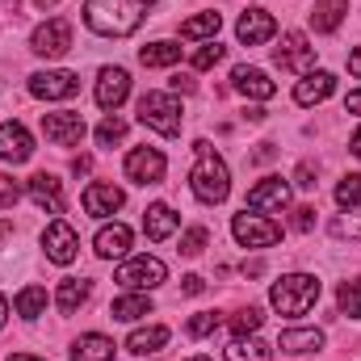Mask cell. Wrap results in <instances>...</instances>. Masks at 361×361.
I'll return each mask as SVG.
<instances>
[{"label": "cell", "instance_id": "5", "mask_svg": "<svg viewBox=\"0 0 361 361\" xmlns=\"http://www.w3.org/2000/svg\"><path fill=\"white\" fill-rule=\"evenodd\" d=\"M164 277H169V269H164L160 257H130V261H122L118 273H114V281L122 290H156Z\"/></svg>", "mask_w": 361, "mask_h": 361}, {"label": "cell", "instance_id": "8", "mask_svg": "<svg viewBox=\"0 0 361 361\" xmlns=\"http://www.w3.org/2000/svg\"><path fill=\"white\" fill-rule=\"evenodd\" d=\"M30 92H34L38 101H68V97L80 92V76H76V72H63V68H55V72H34V76H30Z\"/></svg>", "mask_w": 361, "mask_h": 361}, {"label": "cell", "instance_id": "6", "mask_svg": "<svg viewBox=\"0 0 361 361\" xmlns=\"http://www.w3.org/2000/svg\"><path fill=\"white\" fill-rule=\"evenodd\" d=\"M231 235H235V244L240 248H273L277 240H281V227L265 219V214H235L231 219Z\"/></svg>", "mask_w": 361, "mask_h": 361}, {"label": "cell", "instance_id": "13", "mask_svg": "<svg viewBox=\"0 0 361 361\" xmlns=\"http://www.w3.org/2000/svg\"><path fill=\"white\" fill-rule=\"evenodd\" d=\"M277 68H286V72H311V63H315V47L307 42V34L302 30H290L286 38H281V47H277Z\"/></svg>", "mask_w": 361, "mask_h": 361}, {"label": "cell", "instance_id": "19", "mask_svg": "<svg viewBox=\"0 0 361 361\" xmlns=\"http://www.w3.org/2000/svg\"><path fill=\"white\" fill-rule=\"evenodd\" d=\"M336 92V76L332 72H302V80L294 85V101L298 105H319V101H328Z\"/></svg>", "mask_w": 361, "mask_h": 361}, {"label": "cell", "instance_id": "32", "mask_svg": "<svg viewBox=\"0 0 361 361\" xmlns=\"http://www.w3.org/2000/svg\"><path fill=\"white\" fill-rule=\"evenodd\" d=\"M219 25H223L219 13H197V17H189V21L180 25V38H189V42H197V38H214Z\"/></svg>", "mask_w": 361, "mask_h": 361}, {"label": "cell", "instance_id": "29", "mask_svg": "<svg viewBox=\"0 0 361 361\" xmlns=\"http://www.w3.org/2000/svg\"><path fill=\"white\" fill-rule=\"evenodd\" d=\"M227 361H273V349L252 332V336H235L227 345Z\"/></svg>", "mask_w": 361, "mask_h": 361}, {"label": "cell", "instance_id": "42", "mask_svg": "<svg viewBox=\"0 0 361 361\" xmlns=\"http://www.w3.org/2000/svg\"><path fill=\"white\" fill-rule=\"evenodd\" d=\"M315 227V210L311 206H298L294 210V231H311Z\"/></svg>", "mask_w": 361, "mask_h": 361}, {"label": "cell", "instance_id": "54", "mask_svg": "<svg viewBox=\"0 0 361 361\" xmlns=\"http://www.w3.org/2000/svg\"><path fill=\"white\" fill-rule=\"evenodd\" d=\"M4 231H8V227H4V223H0V235H4Z\"/></svg>", "mask_w": 361, "mask_h": 361}, {"label": "cell", "instance_id": "10", "mask_svg": "<svg viewBox=\"0 0 361 361\" xmlns=\"http://www.w3.org/2000/svg\"><path fill=\"white\" fill-rule=\"evenodd\" d=\"M85 114H72V109H63V114H42V135L55 143V147H76L80 139H85Z\"/></svg>", "mask_w": 361, "mask_h": 361}, {"label": "cell", "instance_id": "11", "mask_svg": "<svg viewBox=\"0 0 361 361\" xmlns=\"http://www.w3.org/2000/svg\"><path fill=\"white\" fill-rule=\"evenodd\" d=\"M42 248H47V261L72 265L76 252H80V235H76L63 219H55V223H47V231H42Z\"/></svg>", "mask_w": 361, "mask_h": 361}, {"label": "cell", "instance_id": "44", "mask_svg": "<svg viewBox=\"0 0 361 361\" xmlns=\"http://www.w3.org/2000/svg\"><path fill=\"white\" fill-rule=\"evenodd\" d=\"M197 85H193V76H185V72H177L173 76V92H193Z\"/></svg>", "mask_w": 361, "mask_h": 361}, {"label": "cell", "instance_id": "1", "mask_svg": "<svg viewBox=\"0 0 361 361\" xmlns=\"http://www.w3.org/2000/svg\"><path fill=\"white\" fill-rule=\"evenodd\" d=\"M152 0H85V25L101 38H126L143 25Z\"/></svg>", "mask_w": 361, "mask_h": 361}, {"label": "cell", "instance_id": "2", "mask_svg": "<svg viewBox=\"0 0 361 361\" xmlns=\"http://www.w3.org/2000/svg\"><path fill=\"white\" fill-rule=\"evenodd\" d=\"M193 152H197V164H193V173H189V189H193V197H197V202L219 206V202L231 193V173H227L223 156H219L206 139H197V143H193Z\"/></svg>", "mask_w": 361, "mask_h": 361}, {"label": "cell", "instance_id": "25", "mask_svg": "<svg viewBox=\"0 0 361 361\" xmlns=\"http://www.w3.org/2000/svg\"><path fill=\"white\" fill-rule=\"evenodd\" d=\"M72 361H114V341L101 332H85L72 345Z\"/></svg>", "mask_w": 361, "mask_h": 361}, {"label": "cell", "instance_id": "37", "mask_svg": "<svg viewBox=\"0 0 361 361\" xmlns=\"http://www.w3.org/2000/svg\"><path fill=\"white\" fill-rule=\"evenodd\" d=\"M328 231H332L336 240H345V235H349V240H361V214H353V210H345V214H336Z\"/></svg>", "mask_w": 361, "mask_h": 361}, {"label": "cell", "instance_id": "21", "mask_svg": "<svg viewBox=\"0 0 361 361\" xmlns=\"http://www.w3.org/2000/svg\"><path fill=\"white\" fill-rule=\"evenodd\" d=\"M92 248H97V257H105V261L126 257V248H130V227H126V223H105V227L97 231Z\"/></svg>", "mask_w": 361, "mask_h": 361}, {"label": "cell", "instance_id": "43", "mask_svg": "<svg viewBox=\"0 0 361 361\" xmlns=\"http://www.w3.org/2000/svg\"><path fill=\"white\" fill-rule=\"evenodd\" d=\"M180 290H185V294H202V290H206V277L189 273V277H180Z\"/></svg>", "mask_w": 361, "mask_h": 361}, {"label": "cell", "instance_id": "23", "mask_svg": "<svg viewBox=\"0 0 361 361\" xmlns=\"http://www.w3.org/2000/svg\"><path fill=\"white\" fill-rule=\"evenodd\" d=\"M109 315L122 319V324H135V319L152 315V298H147V290H126V294H118V298L109 302Z\"/></svg>", "mask_w": 361, "mask_h": 361}, {"label": "cell", "instance_id": "52", "mask_svg": "<svg viewBox=\"0 0 361 361\" xmlns=\"http://www.w3.org/2000/svg\"><path fill=\"white\" fill-rule=\"evenodd\" d=\"M38 4H42V8H47V4H55V0H38Z\"/></svg>", "mask_w": 361, "mask_h": 361}, {"label": "cell", "instance_id": "18", "mask_svg": "<svg viewBox=\"0 0 361 361\" xmlns=\"http://www.w3.org/2000/svg\"><path fill=\"white\" fill-rule=\"evenodd\" d=\"M273 34H277V21H273V13H265V8H248L240 17V25H235V38L244 47H261V42H269Z\"/></svg>", "mask_w": 361, "mask_h": 361}, {"label": "cell", "instance_id": "31", "mask_svg": "<svg viewBox=\"0 0 361 361\" xmlns=\"http://www.w3.org/2000/svg\"><path fill=\"white\" fill-rule=\"evenodd\" d=\"M13 311H17L21 319H38V315L47 311V290H42V286H25V290L13 298Z\"/></svg>", "mask_w": 361, "mask_h": 361}, {"label": "cell", "instance_id": "22", "mask_svg": "<svg viewBox=\"0 0 361 361\" xmlns=\"http://www.w3.org/2000/svg\"><path fill=\"white\" fill-rule=\"evenodd\" d=\"M180 214L169 206V202H156V206H147V214H143V231H147V240H169L173 231H177Z\"/></svg>", "mask_w": 361, "mask_h": 361}, {"label": "cell", "instance_id": "49", "mask_svg": "<svg viewBox=\"0 0 361 361\" xmlns=\"http://www.w3.org/2000/svg\"><path fill=\"white\" fill-rule=\"evenodd\" d=\"M349 152H353V156H357V160H361V126H357V130H353V139H349Z\"/></svg>", "mask_w": 361, "mask_h": 361}, {"label": "cell", "instance_id": "40", "mask_svg": "<svg viewBox=\"0 0 361 361\" xmlns=\"http://www.w3.org/2000/svg\"><path fill=\"white\" fill-rule=\"evenodd\" d=\"M214 328H219V315H214V311H197V315L185 324V332H189V336H210Z\"/></svg>", "mask_w": 361, "mask_h": 361}, {"label": "cell", "instance_id": "16", "mask_svg": "<svg viewBox=\"0 0 361 361\" xmlns=\"http://www.w3.org/2000/svg\"><path fill=\"white\" fill-rule=\"evenodd\" d=\"M80 202H85V214H92V219H109L114 210H122L126 193H122L118 185H109V180H92Z\"/></svg>", "mask_w": 361, "mask_h": 361}, {"label": "cell", "instance_id": "53", "mask_svg": "<svg viewBox=\"0 0 361 361\" xmlns=\"http://www.w3.org/2000/svg\"><path fill=\"white\" fill-rule=\"evenodd\" d=\"M189 361H210V357H189Z\"/></svg>", "mask_w": 361, "mask_h": 361}, {"label": "cell", "instance_id": "14", "mask_svg": "<svg viewBox=\"0 0 361 361\" xmlns=\"http://www.w3.org/2000/svg\"><path fill=\"white\" fill-rule=\"evenodd\" d=\"M286 206H290V185L281 177H265L261 185L248 189V206H244V210L265 214V210H286Z\"/></svg>", "mask_w": 361, "mask_h": 361}, {"label": "cell", "instance_id": "17", "mask_svg": "<svg viewBox=\"0 0 361 361\" xmlns=\"http://www.w3.org/2000/svg\"><path fill=\"white\" fill-rule=\"evenodd\" d=\"M25 193L34 197V206H42L47 214H63V185L55 173H34L25 180Z\"/></svg>", "mask_w": 361, "mask_h": 361}, {"label": "cell", "instance_id": "45", "mask_svg": "<svg viewBox=\"0 0 361 361\" xmlns=\"http://www.w3.org/2000/svg\"><path fill=\"white\" fill-rule=\"evenodd\" d=\"M345 109H349V114H361V89H353L345 97Z\"/></svg>", "mask_w": 361, "mask_h": 361}, {"label": "cell", "instance_id": "9", "mask_svg": "<svg viewBox=\"0 0 361 361\" xmlns=\"http://www.w3.org/2000/svg\"><path fill=\"white\" fill-rule=\"evenodd\" d=\"M164 173H169V160H164L160 147H135L126 156V177L135 185H160Z\"/></svg>", "mask_w": 361, "mask_h": 361}, {"label": "cell", "instance_id": "33", "mask_svg": "<svg viewBox=\"0 0 361 361\" xmlns=\"http://www.w3.org/2000/svg\"><path fill=\"white\" fill-rule=\"evenodd\" d=\"M336 307H341V315H349V319H361V277H349V281H341V290H336Z\"/></svg>", "mask_w": 361, "mask_h": 361}, {"label": "cell", "instance_id": "27", "mask_svg": "<svg viewBox=\"0 0 361 361\" xmlns=\"http://www.w3.org/2000/svg\"><path fill=\"white\" fill-rule=\"evenodd\" d=\"M345 13H349V0H315V8H311V25H315L319 34H332V30H341Z\"/></svg>", "mask_w": 361, "mask_h": 361}, {"label": "cell", "instance_id": "50", "mask_svg": "<svg viewBox=\"0 0 361 361\" xmlns=\"http://www.w3.org/2000/svg\"><path fill=\"white\" fill-rule=\"evenodd\" d=\"M4 361H47V357H38V353H8Z\"/></svg>", "mask_w": 361, "mask_h": 361}, {"label": "cell", "instance_id": "51", "mask_svg": "<svg viewBox=\"0 0 361 361\" xmlns=\"http://www.w3.org/2000/svg\"><path fill=\"white\" fill-rule=\"evenodd\" d=\"M4 324H8V298L0 294V328H4Z\"/></svg>", "mask_w": 361, "mask_h": 361}, {"label": "cell", "instance_id": "12", "mask_svg": "<svg viewBox=\"0 0 361 361\" xmlns=\"http://www.w3.org/2000/svg\"><path fill=\"white\" fill-rule=\"evenodd\" d=\"M92 97H97V105H101L105 114H114V109L130 97V72H126V68H101Z\"/></svg>", "mask_w": 361, "mask_h": 361}, {"label": "cell", "instance_id": "39", "mask_svg": "<svg viewBox=\"0 0 361 361\" xmlns=\"http://www.w3.org/2000/svg\"><path fill=\"white\" fill-rule=\"evenodd\" d=\"M206 244H210V231H206V227H189V231L180 235V252H185V257H197Z\"/></svg>", "mask_w": 361, "mask_h": 361}, {"label": "cell", "instance_id": "46", "mask_svg": "<svg viewBox=\"0 0 361 361\" xmlns=\"http://www.w3.org/2000/svg\"><path fill=\"white\" fill-rule=\"evenodd\" d=\"M89 169H92V160H89V156H80V160H72V173H76V177H85Z\"/></svg>", "mask_w": 361, "mask_h": 361}, {"label": "cell", "instance_id": "4", "mask_svg": "<svg viewBox=\"0 0 361 361\" xmlns=\"http://www.w3.org/2000/svg\"><path fill=\"white\" fill-rule=\"evenodd\" d=\"M139 122L152 126L156 135L173 139V135H180V101L173 92H143L139 97Z\"/></svg>", "mask_w": 361, "mask_h": 361}, {"label": "cell", "instance_id": "28", "mask_svg": "<svg viewBox=\"0 0 361 361\" xmlns=\"http://www.w3.org/2000/svg\"><path fill=\"white\" fill-rule=\"evenodd\" d=\"M85 298H89V281H80V277H63L59 290H55V307H59V315H76Z\"/></svg>", "mask_w": 361, "mask_h": 361}, {"label": "cell", "instance_id": "3", "mask_svg": "<svg viewBox=\"0 0 361 361\" xmlns=\"http://www.w3.org/2000/svg\"><path fill=\"white\" fill-rule=\"evenodd\" d=\"M315 302H319V277L315 273H286L269 286V307L286 319L307 315Z\"/></svg>", "mask_w": 361, "mask_h": 361}, {"label": "cell", "instance_id": "7", "mask_svg": "<svg viewBox=\"0 0 361 361\" xmlns=\"http://www.w3.org/2000/svg\"><path fill=\"white\" fill-rule=\"evenodd\" d=\"M68 47H72V25H68L63 17L42 21V25L34 30V38H30V51H34V55H42V59H59Z\"/></svg>", "mask_w": 361, "mask_h": 361}, {"label": "cell", "instance_id": "24", "mask_svg": "<svg viewBox=\"0 0 361 361\" xmlns=\"http://www.w3.org/2000/svg\"><path fill=\"white\" fill-rule=\"evenodd\" d=\"M277 349H286V353H315V349H324V332L319 328H286L277 336Z\"/></svg>", "mask_w": 361, "mask_h": 361}, {"label": "cell", "instance_id": "41", "mask_svg": "<svg viewBox=\"0 0 361 361\" xmlns=\"http://www.w3.org/2000/svg\"><path fill=\"white\" fill-rule=\"evenodd\" d=\"M21 202V180H13L8 173H0V210H13Z\"/></svg>", "mask_w": 361, "mask_h": 361}, {"label": "cell", "instance_id": "20", "mask_svg": "<svg viewBox=\"0 0 361 361\" xmlns=\"http://www.w3.org/2000/svg\"><path fill=\"white\" fill-rule=\"evenodd\" d=\"M231 85H235L240 97H248V101H269L273 92H277V85H273L261 68H235L231 72Z\"/></svg>", "mask_w": 361, "mask_h": 361}, {"label": "cell", "instance_id": "48", "mask_svg": "<svg viewBox=\"0 0 361 361\" xmlns=\"http://www.w3.org/2000/svg\"><path fill=\"white\" fill-rule=\"evenodd\" d=\"M349 72H353V76L361 80V47L353 51V55H349Z\"/></svg>", "mask_w": 361, "mask_h": 361}, {"label": "cell", "instance_id": "36", "mask_svg": "<svg viewBox=\"0 0 361 361\" xmlns=\"http://www.w3.org/2000/svg\"><path fill=\"white\" fill-rule=\"evenodd\" d=\"M122 139H126V122L109 114V118L97 126V143H101V147H114V143H122Z\"/></svg>", "mask_w": 361, "mask_h": 361}, {"label": "cell", "instance_id": "34", "mask_svg": "<svg viewBox=\"0 0 361 361\" xmlns=\"http://www.w3.org/2000/svg\"><path fill=\"white\" fill-rule=\"evenodd\" d=\"M336 206L341 210H357L361 206V173H349V177L336 185Z\"/></svg>", "mask_w": 361, "mask_h": 361}, {"label": "cell", "instance_id": "30", "mask_svg": "<svg viewBox=\"0 0 361 361\" xmlns=\"http://www.w3.org/2000/svg\"><path fill=\"white\" fill-rule=\"evenodd\" d=\"M177 59H180V42H173V38L147 42V47L139 51V63H143V68H173Z\"/></svg>", "mask_w": 361, "mask_h": 361}, {"label": "cell", "instance_id": "26", "mask_svg": "<svg viewBox=\"0 0 361 361\" xmlns=\"http://www.w3.org/2000/svg\"><path fill=\"white\" fill-rule=\"evenodd\" d=\"M164 345H169V328H164V324L135 328V332H130V341H126V349H130V353H139V357H147V353H160Z\"/></svg>", "mask_w": 361, "mask_h": 361}, {"label": "cell", "instance_id": "35", "mask_svg": "<svg viewBox=\"0 0 361 361\" xmlns=\"http://www.w3.org/2000/svg\"><path fill=\"white\" fill-rule=\"evenodd\" d=\"M261 324H265L261 307H244V311H235V315H231V332H235V336H252Z\"/></svg>", "mask_w": 361, "mask_h": 361}, {"label": "cell", "instance_id": "15", "mask_svg": "<svg viewBox=\"0 0 361 361\" xmlns=\"http://www.w3.org/2000/svg\"><path fill=\"white\" fill-rule=\"evenodd\" d=\"M34 156V135L21 122H0V160L4 164H25Z\"/></svg>", "mask_w": 361, "mask_h": 361}, {"label": "cell", "instance_id": "47", "mask_svg": "<svg viewBox=\"0 0 361 361\" xmlns=\"http://www.w3.org/2000/svg\"><path fill=\"white\" fill-rule=\"evenodd\" d=\"M298 185H302V189H315V180H311V164L298 169Z\"/></svg>", "mask_w": 361, "mask_h": 361}, {"label": "cell", "instance_id": "38", "mask_svg": "<svg viewBox=\"0 0 361 361\" xmlns=\"http://www.w3.org/2000/svg\"><path fill=\"white\" fill-rule=\"evenodd\" d=\"M223 55H227V47H219V42L210 38V42H206L202 51H193V68H197V72H206V68H214V63H219Z\"/></svg>", "mask_w": 361, "mask_h": 361}]
</instances>
